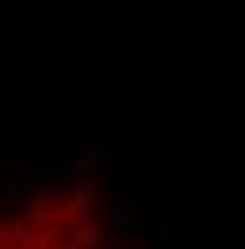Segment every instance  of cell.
<instances>
[{
	"label": "cell",
	"instance_id": "cell-1",
	"mask_svg": "<svg viewBox=\"0 0 245 249\" xmlns=\"http://www.w3.org/2000/svg\"><path fill=\"white\" fill-rule=\"evenodd\" d=\"M0 249H88L85 238H77V230L46 222L35 215H16L0 222Z\"/></svg>",
	"mask_w": 245,
	"mask_h": 249
}]
</instances>
